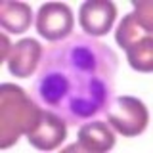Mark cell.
<instances>
[{
    "instance_id": "6da1fadb",
    "label": "cell",
    "mask_w": 153,
    "mask_h": 153,
    "mask_svg": "<svg viewBox=\"0 0 153 153\" xmlns=\"http://www.w3.org/2000/svg\"><path fill=\"white\" fill-rule=\"evenodd\" d=\"M119 56L86 35H71L42 50L31 98L40 109L76 126L105 113L115 96Z\"/></svg>"
},
{
    "instance_id": "5b68a950",
    "label": "cell",
    "mask_w": 153,
    "mask_h": 153,
    "mask_svg": "<svg viewBox=\"0 0 153 153\" xmlns=\"http://www.w3.org/2000/svg\"><path fill=\"white\" fill-rule=\"evenodd\" d=\"M38 56H42V48L38 46L36 40L25 38V40L13 44L12 56H10V61H8L10 73L16 76H21V79H27L35 71L36 61H40Z\"/></svg>"
},
{
    "instance_id": "3957f363",
    "label": "cell",
    "mask_w": 153,
    "mask_h": 153,
    "mask_svg": "<svg viewBox=\"0 0 153 153\" xmlns=\"http://www.w3.org/2000/svg\"><path fill=\"white\" fill-rule=\"evenodd\" d=\"M73 29V13L69 6L59 2L42 4L36 16V31L42 38L50 42L63 40L71 35Z\"/></svg>"
},
{
    "instance_id": "7a4b0ae2",
    "label": "cell",
    "mask_w": 153,
    "mask_h": 153,
    "mask_svg": "<svg viewBox=\"0 0 153 153\" xmlns=\"http://www.w3.org/2000/svg\"><path fill=\"white\" fill-rule=\"evenodd\" d=\"M103 115L115 130L126 138L142 134L149 121V113L143 102L132 96H113Z\"/></svg>"
},
{
    "instance_id": "277c9868",
    "label": "cell",
    "mask_w": 153,
    "mask_h": 153,
    "mask_svg": "<svg viewBox=\"0 0 153 153\" xmlns=\"http://www.w3.org/2000/svg\"><path fill=\"white\" fill-rule=\"evenodd\" d=\"M80 27L84 29L86 36H103L111 31V25L117 17V8L113 2L103 0V2H84L79 12Z\"/></svg>"
},
{
    "instance_id": "8992f818",
    "label": "cell",
    "mask_w": 153,
    "mask_h": 153,
    "mask_svg": "<svg viewBox=\"0 0 153 153\" xmlns=\"http://www.w3.org/2000/svg\"><path fill=\"white\" fill-rule=\"evenodd\" d=\"M79 138L86 149L103 151V149H111L115 143V134L102 121H94V123L86 121V124L79 128Z\"/></svg>"
}]
</instances>
